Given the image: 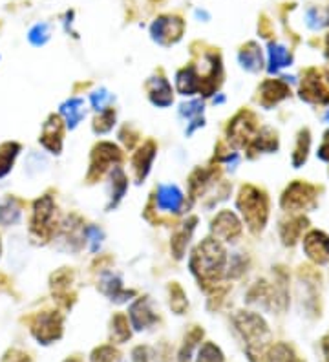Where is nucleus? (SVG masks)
<instances>
[{"mask_svg": "<svg viewBox=\"0 0 329 362\" xmlns=\"http://www.w3.org/2000/svg\"><path fill=\"white\" fill-rule=\"evenodd\" d=\"M212 233L224 242H234L241 233V223L236 214L231 211H221L218 216L212 220Z\"/></svg>", "mask_w": 329, "mask_h": 362, "instance_id": "nucleus-8", "label": "nucleus"}, {"mask_svg": "<svg viewBox=\"0 0 329 362\" xmlns=\"http://www.w3.org/2000/svg\"><path fill=\"white\" fill-rule=\"evenodd\" d=\"M262 362H300V361L291 346L280 342V344H275L269 349H265Z\"/></svg>", "mask_w": 329, "mask_h": 362, "instance_id": "nucleus-21", "label": "nucleus"}, {"mask_svg": "<svg viewBox=\"0 0 329 362\" xmlns=\"http://www.w3.org/2000/svg\"><path fill=\"white\" fill-rule=\"evenodd\" d=\"M171 308L175 311L178 315H183V311L187 310V298H185L183 291H181L180 287L174 286L172 287L171 293Z\"/></svg>", "mask_w": 329, "mask_h": 362, "instance_id": "nucleus-37", "label": "nucleus"}, {"mask_svg": "<svg viewBox=\"0 0 329 362\" xmlns=\"http://www.w3.org/2000/svg\"><path fill=\"white\" fill-rule=\"evenodd\" d=\"M278 146V139L277 136L271 132L269 129L262 130L258 136L253 139V146H250V151L253 152H272L277 151Z\"/></svg>", "mask_w": 329, "mask_h": 362, "instance_id": "nucleus-29", "label": "nucleus"}, {"mask_svg": "<svg viewBox=\"0 0 329 362\" xmlns=\"http://www.w3.org/2000/svg\"><path fill=\"white\" fill-rule=\"evenodd\" d=\"M256 121L253 114L249 112H241L233 119L231 127H229V139L236 146H246L255 139L256 132Z\"/></svg>", "mask_w": 329, "mask_h": 362, "instance_id": "nucleus-5", "label": "nucleus"}, {"mask_svg": "<svg viewBox=\"0 0 329 362\" xmlns=\"http://www.w3.org/2000/svg\"><path fill=\"white\" fill-rule=\"evenodd\" d=\"M262 105L263 106H271L277 105L278 101L285 99L289 95V88L287 84L282 83V81H265L262 84Z\"/></svg>", "mask_w": 329, "mask_h": 362, "instance_id": "nucleus-17", "label": "nucleus"}, {"mask_svg": "<svg viewBox=\"0 0 329 362\" xmlns=\"http://www.w3.org/2000/svg\"><path fill=\"white\" fill-rule=\"evenodd\" d=\"M154 156H156V146H154V143H146V145L134 156L132 165H134V173H136L137 183H141V181L145 180L146 174L150 173Z\"/></svg>", "mask_w": 329, "mask_h": 362, "instance_id": "nucleus-16", "label": "nucleus"}, {"mask_svg": "<svg viewBox=\"0 0 329 362\" xmlns=\"http://www.w3.org/2000/svg\"><path fill=\"white\" fill-rule=\"evenodd\" d=\"M325 119H328V121H329V112H328V115H325Z\"/></svg>", "mask_w": 329, "mask_h": 362, "instance_id": "nucleus-45", "label": "nucleus"}, {"mask_svg": "<svg viewBox=\"0 0 329 362\" xmlns=\"http://www.w3.org/2000/svg\"><path fill=\"white\" fill-rule=\"evenodd\" d=\"M225 262H227V257H225L224 247L214 238H207L194 251L190 258V269L200 282L207 286H216L225 271Z\"/></svg>", "mask_w": 329, "mask_h": 362, "instance_id": "nucleus-1", "label": "nucleus"}, {"mask_svg": "<svg viewBox=\"0 0 329 362\" xmlns=\"http://www.w3.org/2000/svg\"><path fill=\"white\" fill-rule=\"evenodd\" d=\"M302 99L311 103H329V92L325 90L324 83L321 81V77L316 76V71H309L307 77L302 83Z\"/></svg>", "mask_w": 329, "mask_h": 362, "instance_id": "nucleus-11", "label": "nucleus"}, {"mask_svg": "<svg viewBox=\"0 0 329 362\" xmlns=\"http://www.w3.org/2000/svg\"><path fill=\"white\" fill-rule=\"evenodd\" d=\"M48 37H50V33H48V26H46V24H37V26L30 31V40L35 46L44 45V42L48 40Z\"/></svg>", "mask_w": 329, "mask_h": 362, "instance_id": "nucleus-38", "label": "nucleus"}, {"mask_svg": "<svg viewBox=\"0 0 329 362\" xmlns=\"http://www.w3.org/2000/svg\"><path fill=\"white\" fill-rule=\"evenodd\" d=\"M121 355H119L117 349L114 346H101L92 351V357L90 361L92 362H119Z\"/></svg>", "mask_w": 329, "mask_h": 362, "instance_id": "nucleus-34", "label": "nucleus"}, {"mask_svg": "<svg viewBox=\"0 0 329 362\" xmlns=\"http://www.w3.org/2000/svg\"><path fill=\"white\" fill-rule=\"evenodd\" d=\"M234 326L247 342V355L250 357V361L256 362V357H260V362H262L265 346L269 342V326L265 324V320L250 311H240L234 317Z\"/></svg>", "mask_w": 329, "mask_h": 362, "instance_id": "nucleus-2", "label": "nucleus"}, {"mask_svg": "<svg viewBox=\"0 0 329 362\" xmlns=\"http://www.w3.org/2000/svg\"><path fill=\"white\" fill-rule=\"evenodd\" d=\"M322 349H324V357L325 362H329V335L322 340Z\"/></svg>", "mask_w": 329, "mask_h": 362, "instance_id": "nucleus-43", "label": "nucleus"}, {"mask_svg": "<svg viewBox=\"0 0 329 362\" xmlns=\"http://www.w3.org/2000/svg\"><path fill=\"white\" fill-rule=\"evenodd\" d=\"M175 86L183 95H194L200 92V77H197L194 68H185L175 76Z\"/></svg>", "mask_w": 329, "mask_h": 362, "instance_id": "nucleus-19", "label": "nucleus"}, {"mask_svg": "<svg viewBox=\"0 0 329 362\" xmlns=\"http://www.w3.org/2000/svg\"><path fill=\"white\" fill-rule=\"evenodd\" d=\"M315 199V189L307 183H293L289 189L285 190L282 198V207L285 211H302Z\"/></svg>", "mask_w": 329, "mask_h": 362, "instance_id": "nucleus-6", "label": "nucleus"}, {"mask_svg": "<svg viewBox=\"0 0 329 362\" xmlns=\"http://www.w3.org/2000/svg\"><path fill=\"white\" fill-rule=\"evenodd\" d=\"M243 267H246V262H243V258L236 255V257L231 258V264H229V274H231V276H238V274L243 271Z\"/></svg>", "mask_w": 329, "mask_h": 362, "instance_id": "nucleus-41", "label": "nucleus"}, {"mask_svg": "<svg viewBox=\"0 0 329 362\" xmlns=\"http://www.w3.org/2000/svg\"><path fill=\"white\" fill-rule=\"evenodd\" d=\"M128 318H130L132 327L136 332H145V329H149V327L158 322V315L154 313L146 298H139V300L132 304L130 311H128Z\"/></svg>", "mask_w": 329, "mask_h": 362, "instance_id": "nucleus-9", "label": "nucleus"}, {"mask_svg": "<svg viewBox=\"0 0 329 362\" xmlns=\"http://www.w3.org/2000/svg\"><path fill=\"white\" fill-rule=\"evenodd\" d=\"M309 143H311V139H309V132H307V130L300 132L299 145H296V151H294V156H293L294 167H300V165L306 161L307 152H309Z\"/></svg>", "mask_w": 329, "mask_h": 362, "instance_id": "nucleus-35", "label": "nucleus"}, {"mask_svg": "<svg viewBox=\"0 0 329 362\" xmlns=\"http://www.w3.org/2000/svg\"><path fill=\"white\" fill-rule=\"evenodd\" d=\"M240 62L243 64V68H247L250 71H256L262 68V53H260L258 46L255 42H250L247 48L241 49Z\"/></svg>", "mask_w": 329, "mask_h": 362, "instance_id": "nucleus-28", "label": "nucleus"}, {"mask_svg": "<svg viewBox=\"0 0 329 362\" xmlns=\"http://www.w3.org/2000/svg\"><path fill=\"white\" fill-rule=\"evenodd\" d=\"M31 335L42 346L53 344L62 337V317L57 311H44L31 322Z\"/></svg>", "mask_w": 329, "mask_h": 362, "instance_id": "nucleus-4", "label": "nucleus"}, {"mask_svg": "<svg viewBox=\"0 0 329 362\" xmlns=\"http://www.w3.org/2000/svg\"><path fill=\"white\" fill-rule=\"evenodd\" d=\"M44 148H48L53 154H59L62 148V134H61V121L59 117H50V121L44 124V134L40 137Z\"/></svg>", "mask_w": 329, "mask_h": 362, "instance_id": "nucleus-15", "label": "nucleus"}, {"mask_svg": "<svg viewBox=\"0 0 329 362\" xmlns=\"http://www.w3.org/2000/svg\"><path fill=\"white\" fill-rule=\"evenodd\" d=\"M53 211H55V205H53V199L50 196H44V198L37 199L35 205H33L31 229L40 230V233L48 229L50 221L53 218Z\"/></svg>", "mask_w": 329, "mask_h": 362, "instance_id": "nucleus-13", "label": "nucleus"}, {"mask_svg": "<svg viewBox=\"0 0 329 362\" xmlns=\"http://www.w3.org/2000/svg\"><path fill=\"white\" fill-rule=\"evenodd\" d=\"M132 362H150L149 348H145V346L134 348V351H132Z\"/></svg>", "mask_w": 329, "mask_h": 362, "instance_id": "nucleus-42", "label": "nucleus"}, {"mask_svg": "<svg viewBox=\"0 0 329 362\" xmlns=\"http://www.w3.org/2000/svg\"><path fill=\"white\" fill-rule=\"evenodd\" d=\"M108 101H112V95H110L106 90H101V92L92 93V105H93V108H96V110H99V112L106 110L105 105Z\"/></svg>", "mask_w": 329, "mask_h": 362, "instance_id": "nucleus-40", "label": "nucleus"}, {"mask_svg": "<svg viewBox=\"0 0 329 362\" xmlns=\"http://www.w3.org/2000/svg\"><path fill=\"white\" fill-rule=\"evenodd\" d=\"M183 205V192L175 185H163L158 190V207L161 211L180 212Z\"/></svg>", "mask_w": 329, "mask_h": 362, "instance_id": "nucleus-14", "label": "nucleus"}, {"mask_svg": "<svg viewBox=\"0 0 329 362\" xmlns=\"http://www.w3.org/2000/svg\"><path fill=\"white\" fill-rule=\"evenodd\" d=\"M194 223H196V220H190L189 223H185L183 227H181L178 233H175L174 240H172V249H174L175 252V258H181L183 257L185 252V247H187V243H189V238L190 234H192V229H194Z\"/></svg>", "mask_w": 329, "mask_h": 362, "instance_id": "nucleus-30", "label": "nucleus"}, {"mask_svg": "<svg viewBox=\"0 0 329 362\" xmlns=\"http://www.w3.org/2000/svg\"><path fill=\"white\" fill-rule=\"evenodd\" d=\"M269 53H271V71L287 66V64L291 62L289 52H287L285 48H282V46L272 45L271 49H269Z\"/></svg>", "mask_w": 329, "mask_h": 362, "instance_id": "nucleus-33", "label": "nucleus"}, {"mask_svg": "<svg viewBox=\"0 0 329 362\" xmlns=\"http://www.w3.org/2000/svg\"><path fill=\"white\" fill-rule=\"evenodd\" d=\"M119 158H121V152H119L117 146L112 145V143H101L93 151L92 173H99V176H101L103 170H106L112 163H117Z\"/></svg>", "mask_w": 329, "mask_h": 362, "instance_id": "nucleus-12", "label": "nucleus"}, {"mask_svg": "<svg viewBox=\"0 0 329 362\" xmlns=\"http://www.w3.org/2000/svg\"><path fill=\"white\" fill-rule=\"evenodd\" d=\"M101 289L106 296H110V300H115V302H125L128 296L134 295V293L125 291L123 286H121V280H119L117 276H114L112 273L106 274L105 279H103Z\"/></svg>", "mask_w": 329, "mask_h": 362, "instance_id": "nucleus-20", "label": "nucleus"}, {"mask_svg": "<svg viewBox=\"0 0 329 362\" xmlns=\"http://www.w3.org/2000/svg\"><path fill=\"white\" fill-rule=\"evenodd\" d=\"M306 223L307 221L304 220V218H296V220H291L287 221V223H284V226H282V238H284V243L293 245V243L299 240L300 233L304 230Z\"/></svg>", "mask_w": 329, "mask_h": 362, "instance_id": "nucleus-31", "label": "nucleus"}, {"mask_svg": "<svg viewBox=\"0 0 329 362\" xmlns=\"http://www.w3.org/2000/svg\"><path fill=\"white\" fill-rule=\"evenodd\" d=\"M21 220V205L17 199L8 198L0 204V226H15Z\"/></svg>", "mask_w": 329, "mask_h": 362, "instance_id": "nucleus-23", "label": "nucleus"}, {"mask_svg": "<svg viewBox=\"0 0 329 362\" xmlns=\"http://www.w3.org/2000/svg\"><path fill=\"white\" fill-rule=\"evenodd\" d=\"M2 362H33L31 357L21 349H8L2 357Z\"/></svg>", "mask_w": 329, "mask_h": 362, "instance_id": "nucleus-39", "label": "nucleus"}, {"mask_svg": "<svg viewBox=\"0 0 329 362\" xmlns=\"http://www.w3.org/2000/svg\"><path fill=\"white\" fill-rule=\"evenodd\" d=\"M152 37L159 45H172L183 33V23L175 17H159L150 28Z\"/></svg>", "mask_w": 329, "mask_h": 362, "instance_id": "nucleus-7", "label": "nucleus"}, {"mask_svg": "<svg viewBox=\"0 0 329 362\" xmlns=\"http://www.w3.org/2000/svg\"><path fill=\"white\" fill-rule=\"evenodd\" d=\"M203 339V329L200 327H194L190 329V333L185 337V342L181 346L180 354H178V362H190L192 361V351L197 346V342Z\"/></svg>", "mask_w": 329, "mask_h": 362, "instance_id": "nucleus-26", "label": "nucleus"}, {"mask_svg": "<svg viewBox=\"0 0 329 362\" xmlns=\"http://www.w3.org/2000/svg\"><path fill=\"white\" fill-rule=\"evenodd\" d=\"M304 249L307 257L316 264H325L329 260V238L324 233L313 230L304 238Z\"/></svg>", "mask_w": 329, "mask_h": 362, "instance_id": "nucleus-10", "label": "nucleus"}, {"mask_svg": "<svg viewBox=\"0 0 329 362\" xmlns=\"http://www.w3.org/2000/svg\"><path fill=\"white\" fill-rule=\"evenodd\" d=\"M61 114L64 115L68 129H75V127L79 124V121L84 117L83 99L74 98L70 99V101H66L64 105L61 106Z\"/></svg>", "mask_w": 329, "mask_h": 362, "instance_id": "nucleus-22", "label": "nucleus"}, {"mask_svg": "<svg viewBox=\"0 0 329 362\" xmlns=\"http://www.w3.org/2000/svg\"><path fill=\"white\" fill-rule=\"evenodd\" d=\"M114 121H115L114 110H103L101 114H99V117L96 119L93 130H96L97 134L110 132V130L114 129Z\"/></svg>", "mask_w": 329, "mask_h": 362, "instance_id": "nucleus-36", "label": "nucleus"}, {"mask_svg": "<svg viewBox=\"0 0 329 362\" xmlns=\"http://www.w3.org/2000/svg\"><path fill=\"white\" fill-rule=\"evenodd\" d=\"M150 99L154 105L168 106L172 103V86L167 79L156 77L150 81Z\"/></svg>", "mask_w": 329, "mask_h": 362, "instance_id": "nucleus-18", "label": "nucleus"}, {"mask_svg": "<svg viewBox=\"0 0 329 362\" xmlns=\"http://www.w3.org/2000/svg\"><path fill=\"white\" fill-rule=\"evenodd\" d=\"M64 362H83V361H81V358H75V357H71V358H68V361H64Z\"/></svg>", "mask_w": 329, "mask_h": 362, "instance_id": "nucleus-44", "label": "nucleus"}, {"mask_svg": "<svg viewBox=\"0 0 329 362\" xmlns=\"http://www.w3.org/2000/svg\"><path fill=\"white\" fill-rule=\"evenodd\" d=\"M110 337H112V340L114 342H117V344H123V342H127L128 339H130V324H128V318L125 317V315H115L114 318H112V324H110Z\"/></svg>", "mask_w": 329, "mask_h": 362, "instance_id": "nucleus-24", "label": "nucleus"}, {"mask_svg": "<svg viewBox=\"0 0 329 362\" xmlns=\"http://www.w3.org/2000/svg\"><path fill=\"white\" fill-rule=\"evenodd\" d=\"M238 207L253 230H262L267 221V199L255 187H243L238 198Z\"/></svg>", "mask_w": 329, "mask_h": 362, "instance_id": "nucleus-3", "label": "nucleus"}, {"mask_svg": "<svg viewBox=\"0 0 329 362\" xmlns=\"http://www.w3.org/2000/svg\"><path fill=\"white\" fill-rule=\"evenodd\" d=\"M128 187V181L125 173L119 167H115L112 170V199H110V207H115V205L121 202V198L125 196Z\"/></svg>", "mask_w": 329, "mask_h": 362, "instance_id": "nucleus-25", "label": "nucleus"}, {"mask_svg": "<svg viewBox=\"0 0 329 362\" xmlns=\"http://www.w3.org/2000/svg\"><path fill=\"white\" fill-rule=\"evenodd\" d=\"M18 151H21V146L17 143H4L0 146V177H4L11 170Z\"/></svg>", "mask_w": 329, "mask_h": 362, "instance_id": "nucleus-27", "label": "nucleus"}, {"mask_svg": "<svg viewBox=\"0 0 329 362\" xmlns=\"http://www.w3.org/2000/svg\"><path fill=\"white\" fill-rule=\"evenodd\" d=\"M196 362H225L224 351L214 344V342H205L197 349Z\"/></svg>", "mask_w": 329, "mask_h": 362, "instance_id": "nucleus-32", "label": "nucleus"}]
</instances>
